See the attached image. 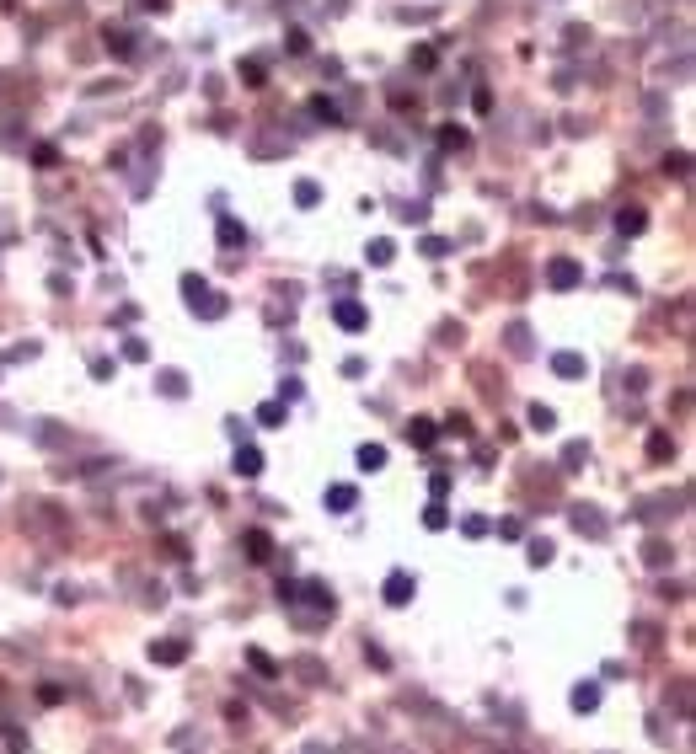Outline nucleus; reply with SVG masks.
<instances>
[{"label": "nucleus", "mask_w": 696, "mask_h": 754, "mask_svg": "<svg viewBox=\"0 0 696 754\" xmlns=\"http://www.w3.org/2000/svg\"><path fill=\"white\" fill-rule=\"evenodd\" d=\"M246 663H252L257 674H268V680H273V674H279V663H273V658L263 653V647H246Z\"/></svg>", "instance_id": "obj_22"}, {"label": "nucleus", "mask_w": 696, "mask_h": 754, "mask_svg": "<svg viewBox=\"0 0 696 754\" xmlns=\"http://www.w3.org/2000/svg\"><path fill=\"white\" fill-rule=\"evenodd\" d=\"M241 86H268V70H263V59H241Z\"/></svg>", "instance_id": "obj_19"}, {"label": "nucleus", "mask_w": 696, "mask_h": 754, "mask_svg": "<svg viewBox=\"0 0 696 754\" xmlns=\"http://www.w3.org/2000/svg\"><path fill=\"white\" fill-rule=\"evenodd\" d=\"M295 204H300V209L321 204V187H316V182H295Z\"/></svg>", "instance_id": "obj_26"}, {"label": "nucleus", "mask_w": 696, "mask_h": 754, "mask_svg": "<svg viewBox=\"0 0 696 754\" xmlns=\"http://www.w3.org/2000/svg\"><path fill=\"white\" fill-rule=\"evenodd\" d=\"M397 214H402V225H423L428 209H423V204H407V209H397Z\"/></svg>", "instance_id": "obj_34"}, {"label": "nucleus", "mask_w": 696, "mask_h": 754, "mask_svg": "<svg viewBox=\"0 0 696 754\" xmlns=\"http://www.w3.org/2000/svg\"><path fill=\"white\" fill-rule=\"evenodd\" d=\"M423 257H434V262L450 257V241H445V236H423Z\"/></svg>", "instance_id": "obj_29"}, {"label": "nucleus", "mask_w": 696, "mask_h": 754, "mask_svg": "<svg viewBox=\"0 0 696 754\" xmlns=\"http://www.w3.org/2000/svg\"><path fill=\"white\" fill-rule=\"evenodd\" d=\"M402 434H407V444H413V450H434V444H440V423H434V417H413Z\"/></svg>", "instance_id": "obj_5"}, {"label": "nucleus", "mask_w": 696, "mask_h": 754, "mask_svg": "<svg viewBox=\"0 0 696 754\" xmlns=\"http://www.w3.org/2000/svg\"><path fill=\"white\" fill-rule=\"evenodd\" d=\"M220 246H246V231H241V219L220 214Z\"/></svg>", "instance_id": "obj_16"}, {"label": "nucleus", "mask_w": 696, "mask_h": 754, "mask_svg": "<svg viewBox=\"0 0 696 754\" xmlns=\"http://www.w3.org/2000/svg\"><path fill=\"white\" fill-rule=\"evenodd\" d=\"M600 706V685H574V712H595Z\"/></svg>", "instance_id": "obj_18"}, {"label": "nucleus", "mask_w": 696, "mask_h": 754, "mask_svg": "<svg viewBox=\"0 0 696 754\" xmlns=\"http://www.w3.org/2000/svg\"><path fill=\"white\" fill-rule=\"evenodd\" d=\"M525 557H530V567H547V562H552V546H547V540H530Z\"/></svg>", "instance_id": "obj_32"}, {"label": "nucleus", "mask_w": 696, "mask_h": 754, "mask_svg": "<svg viewBox=\"0 0 696 754\" xmlns=\"http://www.w3.org/2000/svg\"><path fill=\"white\" fill-rule=\"evenodd\" d=\"M108 49L118 59H135V33H123V27H108Z\"/></svg>", "instance_id": "obj_14"}, {"label": "nucleus", "mask_w": 696, "mask_h": 754, "mask_svg": "<svg viewBox=\"0 0 696 754\" xmlns=\"http://www.w3.org/2000/svg\"><path fill=\"white\" fill-rule=\"evenodd\" d=\"M445 524H450V509H445V503L434 498V503L423 509V530H445Z\"/></svg>", "instance_id": "obj_20"}, {"label": "nucleus", "mask_w": 696, "mask_h": 754, "mask_svg": "<svg viewBox=\"0 0 696 754\" xmlns=\"http://www.w3.org/2000/svg\"><path fill=\"white\" fill-rule=\"evenodd\" d=\"M33 161H38L43 171H54V166H59V150H54V145H38V150H33Z\"/></svg>", "instance_id": "obj_31"}, {"label": "nucleus", "mask_w": 696, "mask_h": 754, "mask_svg": "<svg viewBox=\"0 0 696 754\" xmlns=\"http://www.w3.org/2000/svg\"><path fill=\"white\" fill-rule=\"evenodd\" d=\"M139 6H145V11H166V0H139Z\"/></svg>", "instance_id": "obj_40"}, {"label": "nucleus", "mask_w": 696, "mask_h": 754, "mask_svg": "<svg viewBox=\"0 0 696 754\" xmlns=\"http://www.w3.org/2000/svg\"><path fill=\"white\" fill-rule=\"evenodd\" d=\"M311 118H321V123H343V112H338V102H327V97H311Z\"/></svg>", "instance_id": "obj_21"}, {"label": "nucleus", "mask_w": 696, "mask_h": 754, "mask_svg": "<svg viewBox=\"0 0 696 754\" xmlns=\"http://www.w3.org/2000/svg\"><path fill=\"white\" fill-rule=\"evenodd\" d=\"M246 557H252V562H268L273 557V535H268V530H246Z\"/></svg>", "instance_id": "obj_9"}, {"label": "nucleus", "mask_w": 696, "mask_h": 754, "mask_svg": "<svg viewBox=\"0 0 696 754\" xmlns=\"http://www.w3.org/2000/svg\"><path fill=\"white\" fill-rule=\"evenodd\" d=\"M188 653H193V647H188L183 637H161V642H150V663H183Z\"/></svg>", "instance_id": "obj_7"}, {"label": "nucleus", "mask_w": 696, "mask_h": 754, "mask_svg": "<svg viewBox=\"0 0 696 754\" xmlns=\"http://www.w3.org/2000/svg\"><path fill=\"white\" fill-rule=\"evenodd\" d=\"M552 375H557V380H584L589 375V359H584V353H552Z\"/></svg>", "instance_id": "obj_6"}, {"label": "nucleus", "mask_w": 696, "mask_h": 754, "mask_svg": "<svg viewBox=\"0 0 696 754\" xmlns=\"http://www.w3.org/2000/svg\"><path fill=\"white\" fill-rule=\"evenodd\" d=\"M440 434H455V439H466V434H472V428H466V417H450V423H445Z\"/></svg>", "instance_id": "obj_39"}, {"label": "nucleus", "mask_w": 696, "mask_h": 754, "mask_svg": "<svg viewBox=\"0 0 696 754\" xmlns=\"http://www.w3.org/2000/svg\"><path fill=\"white\" fill-rule=\"evenodd\" d=\"M183 294H188V305H193V316H204V321H220V316H225V300L209 289L198 273H188V279H183Z\"/></svg>", "instance_id": "obj_1"}, {"label": "nucleus", "mask_w": 696, "mask_h": 754, "mask_svg": "<svg viewBox=\"0 0 696 754\" xmlns=\"http://www.w3.org/2000/svg\"><path fill=\"white\" fill-rule=\"evenodd\" d=\"M648 562H654V567H664V562H670V546H659V540H654V546H648Z\"/></svg>", "instance_id": "obj_37"}, {"label": "nucleus", "mask_w": 696, "mask_h": 754, "mask_svg": "<svg viewBox=\"0 0 696 754\" xmlns=\"http://www.w3.org/2000/svg\"><path fill=\"white\" fill-rule=\"evenodd\" d=\"M257 423H263V428H284V423H290V407H284V402H263V407H257Z\"/></svg>", "instance_id": "obj_11"}, {"label": "nucleus", "mask_w": 696, "mask_h": 754, "mask_svg": "<svg viewBox=\"0 0 696 754\" xmlns=\"http://www.w3.org/2000/svg\"><path fill=\"white\" fill-rule=\"evenodd\" d=\"M300 594H306V599H311V605H316V610H327V615H332V610H338V599H332V588H327V584H316V578H311V584L300 588Z\"/></svg>", "instance_id": "obj_13"}, {"label": "nucleus", "mask_w": 696, "mask_h": 754, "mask_svg": "<svg viewBox=\"0 0 696 754\" xmlns=\"http://www.w3.org/2000/svg\"><path fill=\"white\" fill-rule=\"evenodd\" d=\"M547 284H552V289H578V284H584V268H578L574 257H552V262H547Z\"/></svg>", "instance_id": "obj_3"}, {"label": "nucleus", "mask_w": 696, "mask_h": 754, "mask_svg": "<svg viewBox=\"0 0 696 754\" xmlns=\"http://www.w3.org/2000/svg\"><path fill=\"white\" fill-rule=\"evenodd\" d=\"M648 455H654V460H670V455H675V439H670V434H654V439H648Z\"/></svg>", "instance_id": "obj_24"}, {"label": "nucleus", "mask_w": 696, "mask_h": 754, "mask_svg": "<svg viewBox=\"0 0 696 754\" xmlns=\"http://www.w3.org/2000/svg\"><path fill=\"white\" fill-rule=\"evenodd\" d=\"M380 594H386V605H397V610H402V605H413V594H418V578H413L407 567H391V572H386V584H380Z\"/></svg>", "instance_id": "obj_2"}, {"label": "nucleus", "mask_w": 696, "mask_h": 754, "mask_svg": "<svg viewBox=\"0 0 696 754\" xmlns=\"http://www.w3.org/2000/svg\"><path fill=\"white\" fill-rule=\"evenodd\" d=\"M525 423L536 428V434H552V428H557V412H552V407H541V402H536V407H530V412H525Z\"/></svg>", "instance_id": "obj_15"}, {"label": "nucleus", "mask_w": 696, "mask_h": 754, "mask_svg": "<svg viewBox=\"0 0 696 754\" xmlns=\"http://www.w3.org/2000/svg\"><path fill=\"white\" fill-rule=\"evenodd\" d=\"M643 225H648V214H643V209H637V204L616 209V231H622V236H637V231H643Z\"/></svg>", "instance_id": "obj_10"}, {"label": "nucleus", "mask_w": 696, "mask_h": 754, "mask_svg": "<svg viewBox=\"0 0 696 754\" xmlns=\"http://www.w3.org/2000/svg\"><path fill=\"white\" fill-rule=\"evenodd\" d=\"M354 503H359V492H354L348 482H332V487H327V509H332V514H348Z\"/></svg>", "instance_id": "obj_8"}, {"label": "nucleus", "mask_w": 696, "mask_h": 754, "mask_svg": "<svg viewBox=\"0 0 696 754\" xmlns=\"http://www.w3.org/2000/svg\"><path fill=\"white\" fill-rule=\"evenodd\" d=\"M123 359H135V364H139V359H150V348L139 337H129V342H123Z\"/></svg>", "instance_id": "obj_33"}, {"label": "nucleus", "mask_w": 696, "mask_h": 754, "mask_svg": "<svg viewBox=\"0 0 696 754\" xmlns=\"http://www.w3.org/2000/svg\"><path fill=\"white\" fill-rule=\"evenodd\" d=\"M38 701H49V706H59V701H64V690H59V685H43V690H38Z\"/></svg>", "instance_id": "obj_38"}, {"label": "nucleus", "mask_w": 696, "mask_h": 754, "mask_svg": "<svg viewBox=\"0 0 696 754\" xmlns=\"http://www.w3.org/2000/svg\"><path fill=\"white\" fill-rule=\"evenodd\" d=\"M332 321H338L343 332H365L370 327V311L359 300H338V305H332Z\"/></svg>", "instance_id": "obj_4"}, {"label": "nucleus", "mask_w": 696, "mask_h": 754, "mask_svg": "<svg viewBox=\"0 0 696 754\" xmlns=\"http://www.w3.org/2000/svg\"><path fill=\"white\" fill-rule=\"evenodd\" d=\"M685 171H691V156H685V150L664 156V177H685Z\"/></svg>", "instance_id": "obj_25"}, {"label": "nucleus", "mask_w": 696, "mask_h": 754, "mask_svg": "<svg viewBox=\"0 0 696 754\" xmlns=\"http://www.w3.org/2000/svg\"><path fill=\"white\" fill-rule=\"evenodd\" d=\"M279 402H284V407L300 402V380H284V385H279Z\"/></svg>", "instance_id": "obj_35"}, {"label": "nucleus", "mask_w": 696, "mask_h": 754, "mask_svg": "<svg viewBox=\"0 0 696 754\" xmlns=\"http://www.w3.org/2000/svg\"><path fill=\"white\" fill-rule=\"evenodd\" d=\"M391 257H397V246H391L386 236H380V241H370V262H375V268H391Z\"/></svg>", "instance_id": "obj_23"}, {"label": "nucleus", "mask_w": 696, "mask_h": 754, "mask_svg": "<svg viewBox=\"0 0 696 754\" xmlns=\"http://www.w3.org/2000/svg\"><path fill=\"white\" fill-rule=\"evenodd\" d=\"M574 524H578V530H589V535H600V530H605V519H600V514H584V509L574 514Z\"/></svg>", "instance_id": "obj_30"}, {"label": "nucleus", "mask_w": 696, "mask_h": 754, "mask_svg": "<svg viewBox=\"0 0 696 754\" xmlns=\"http://www.w3.org/2000/svg\"><path fill=\"white\" fill-rule=\"evenodd\" d=\"M461 530L477 540V535H488V519H477V514H472V519H461Z\"/></svg>", "instance_id": "obj_36"}, {"label": "nucleus", "mask_w": 696, "mask_h": 754, "mask_svg": "<svg viewBox=\"0 0 696 754\" xmlns=\"http://www.w3.org/2000/svg\"><path fill=\"white\" fill-rule=\"evenodd\" d=\"M183 390H188V380L177 375V369H166V375H161V396H183Z\"/></svg>", "instance_id": "obj_28"}, {"label": "nucleus", "mask_w": 696, "mask_h": 754, "mask_svg": "<svg viewBox=\"0 0 696 754\" xmlns=\"http://www.w3.org/2000/svg\"><path fill=\"white\" fill-rule=\"evenodd\" d=\"M440 145H445V150H466V145H472V134H466V129H440Z\"/></svg>", "instance_id": "obj_27"}, {"label": "nucleus", "mask_w": 696, "mask_h": 754, "mask_svg": "<svg viewBox=\"0 0 696 754\" xmlns=\"http://www.w3.org/2000/svg\"><path fill=\"white\" fill-rule=\"evenodd\" d=\"M386 465V444H359V471H380Z\"/></svg>", "instance_id": "obj_17"}, {"label": "nucleus", "mask_w": 696, "mask_h": 754, "mask_svg": "<svg viewBox=\"0 0 696 754\" xmlns=\"http://www.w3.org/2000/svg\"><path fill=\"white\" fill-rule=\"evenodd\" d=\"M257 471H263V455L252 444H236V476H257Z\"/></svg>", "instance_id": "obj_12"}]
</instances>
